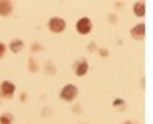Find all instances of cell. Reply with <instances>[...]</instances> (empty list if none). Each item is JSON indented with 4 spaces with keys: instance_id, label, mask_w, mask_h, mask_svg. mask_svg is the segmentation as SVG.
<instances>
[{
    "instance_id": "obj_9",
    "label": "cell",
    "mask_w": 153,
    "mask_h": 124,
    "mask_svg": "<svg viewBox=\"0 0 153 124\" xmlns=\"http://www.w3.org/2000/svg\"><path fill=\"white\" fill-rule=\"evenodd\" d=\"M133 10H134V14L136 16H144L145 14V3L144 2H136Z\"/></svg>"
},
{
    "instance_id": "obj_16",
    "label": "cell",
    "mask_w": 153,
    "mask_h": 124,
    "mask_svg": "<svg viewBox=\"0 0 153 124\" xmlns=\"http://www.w3.org/2000/svg\"><path fill=\"white\" fill-rule=\"evenodd\" d=\"M125 124H134V123H125Z\"/></svg>"
},
{
    "instance_id": "obj_15",
    "label": "cell",
    "mask_w": 153,
    "mask_h": 124,
    "mask_svg": "<svg viewBox=\"0 0 153 124\" xmlns=\"http://www.w3.org/2000/svg\"><path fill=\"white\" fill-rule=\"evenodd\" d=\"M101 55H103V57H107V50L103 49V50H101Z\"/></svg>"
},
{
    "instance_id": "obj_1",
    "label": "cell",
    "mask_w": 153,
    "mask_h": 124,
    "mask_svg": "<svg viewBox=\"0 0 153 124\" xmlns=\"http://www.w3.org/2000/svg\"><path fill=\"white\" fill-rule=\"evenodd\" d=\"M77 94H79V90H77V87L71 85V83H68V85H66V87H63V90H62L60 98L63 99V101H66V102H71V101L74 99Z\"/></svg>"
},
{
    "instance_id": "obj_13",
    "label": "cell",
    "mask_w": 153,
    "mask_h": 124,
    "mask_svg": "<svg viewBox=\"0 0 153 124\" xmlns=\"http://www.w3.org/2000/svg\"><path fill=\"white\" fill-rule=\"evenodd\" d=\"M39 49H41V46H39V44H36V43H35V44H33V46H32V50H33V52H38Z\"/></svg>"
},
{
    "instance_id": "obj_3",
    "label": "cell",
    "mask_w": 153,
    "mask_h": 124,
    "mask_svg": "<svg viewBox=\"0 0 153 124\" xmlns=\"http://www.w3.org/2000/svg\"><path fill=\"white\" fill-rule=\"evenodd\" d=\"M16 91V87H14V83H11L8 80H5L2 82V85H0V96L2 98H13V94Z\"/></svg>"
},
{
    "instance_id": "obj_5",
    "label": "cell",
    "mask_w": 153,
    "mask_h": 124,
    "mask_svg": "<svg viewBox=\"0 0 153 124\" xmlns=\"http://www.w3.org/2000/svg\"><path fill=\"white\" fill-rule=\"evenodd\" d=\"M131 36L134 39H142L145 36V25L139 24V25H136L134 29H131Z\"/></svg>"
},
{
    "instance_id": "obj_6",
    "label": "cell",
    "mask_w": 153,
    "mask_h": 124,
    "mask_svg": "<svg viewBox=\"0 0 153 124\" xmlns=\"http://www.w3.org/2000/svg\"><path fill=\"white\" fill-rule=\"evenodd\" d=\"M11 11H13V5L7 0H2L0 2V16H10Z\"/></svg>"
},
{
    "instance_id": "obj_2",
    "label": "cell",
    "mask_w": 153,
    "mask_h": 124,
    "mask_svg": "<svg viewBox=\"0 0 153 124\" xmlns=\"http://www.w3.org/2000/svg\"><path fill=\"white\" fill-rule=\"evenodd\" d=\"M76 29L81 35H88V33L92 32V21L88 18H81L76 24Z\"/></svg>"
},
{
    "instance_id": "obj_10",
    "label": "cell",
    "mask_w": 153,
    "mask_h": 124,
    "mask_svg": "<svg viewBox=\"0 0 153 124\" xmlns=\"http://www.w3.org/2000/svg\"><path fill=\"white\" fill-rule=\"evenodd\" d=\"M13 121H14V116L11 113H5L0 116V124H13Z\"/></svg>"
},
{
    "instance_id": "obj_7",
    "label": "cell",
    "mask_w": 153,
    "mask_h": 124,
    "mask_svg": "<svg viewBox=\"0 0 153 124\" xmlns=\"http://www.w3.org/2000/svg\"><path fill=\"white\" fill-rule=\"evenodd\" d=\"M10 49L13 50L14 54H19L22 49H24V43L21 41V39H14V41H11V44H10Z\"/></svg>"
},
{
    "instance_id": "obj_11",
    "label": "cell",
    "mask_w": 153,
    "mask_h": 124,
    "mask_svg": "<svg viewBox=\"0 0 153 124\" xmlns=\"http://www.w3.org/2000/svg\"><path fill=\"white\" fill-rule=\"evenodd\" d=\"M29 71L30 72H36L38 71V66H36V63H35V60H33V58L29 60Z\"/></svg>"
},
{
    "instance_id": "obj_8",
    "label": "cell",
    "mask_w": 153,
    "mask_h": 124,
    "mask_svg": "<svg viewBox=\"0 0 153 124\" xmlns=\"http://www.w3.org/2000/svg\"><path fill=\"white\" fill-rule=\"evenodd\" d=\"M87 71H88V63H87V61H81V63L77 65V68H76V74H77L79 77L85 76Z\"/></svg>"
},
{
    "instance_id": "obj_12",
    "label": "cell",
    "mask_w": 153,
    "mask_h": 124,
    "mask_svg": "<svg viewBox=\"0 0 153 124\" xmlns=\"http://www.w3.org/2000/svg\"><path fill=\"white\" fill-rule=\"evenodd\" d=\"M5 50H7V46H5L3 43H0V58L5 55Z\"/></svg>"
},
{
    "instance_id": "obj_14",
    "label": "cell",
    "mask_w": 153,
    "mask_h": 124,
    "mask_svg": "<svg viewBox=\"0 0 153 124\" xmlns=\"http://www.w3.org/2000/svg\"><path fill=\"white\" fill-rule=\"evenodd\" d=\"M120 105H123V101H122V99L114 101V107H120Z\"/></svg>"
},
{
    "instance_id": "obj_4",
    "label": "cell",
    "mask_w": 153,
    "mask_h": 124,
    "mask_svg": "<svg viewBox=\"0 0 153 124\" xmlns=\"http://www.w3.org/2000/svg\"><path fill=\"white\" fill-rule=\"evenodd\" d=\"M49 30L51 32H54V33H60V32H63L65 30V27H66V22L63 19H60V18H52L49 21Z\"/></svg>"
}]
</instances>
